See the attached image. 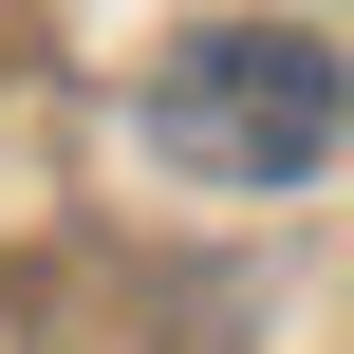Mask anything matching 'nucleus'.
<instances>
[{
	"label": "nucleus",
	"instance_id": "f257e3e1",
	"mask_svg": "<svg viewBox=\"0 0 354 354\" xmlns=\"http://www.w3.org/2000/svg\"><path fill=\"white\" fill-rule=\"evenodd\" d=\"M336 131H354V75H336V37H299V19H205L149 75V149L187 187H299Z\"/></svg>",
	"mask_w": 354,
	"mask_h": 354
}]
</instances>
